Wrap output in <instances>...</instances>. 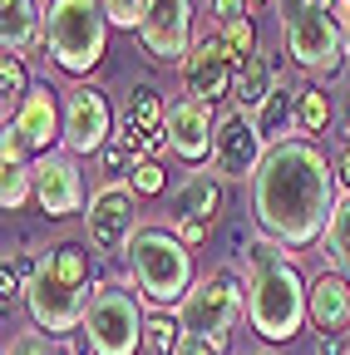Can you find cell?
<instances>
[{
  "instance_id": "cell-1",
  "label": "cell",
  "mask_w": 350,
  "mask_h": 355,
  "mask_svg": "<svg viewBox=\"0 0 350 355\" xmlns=\"http://www.w3.org/2000/svg\"><path fill=\"white\" fill-rule=\"evenodd\" d=\"M335 202V163L311 139L272 144L252 178V217L261 237H277L281 247L321 242Z\"/></svg>"
},
{
  "instance_id": "cell-2",
  "label": "cell",
  "mask_w": 350,
  "mask_h": 355,
  "mask_svg": "<svg viewBox=\"0 0 350 355\" xmlns=\"http://www.w3.org/2000/svg\"><path fill=\"white\" fill-rule=\"evenodd\" d=\"M247 321L252 331L281 345L301 331V321H311V282L296 272V261L277 237H252L247 242Z\"/></svg>"
},
{
  "instance_id": "cell-3",
  "label": "cell",
  "mask_w": 350,
  "mask_h": 355,
  "mask_svg": "<svg viewBox=\"0 0 350 355\" xmlns=\"http://www.w3.org/2000/svg\"><path fill=\"white\" fill-rule=\"evenodd\" d=\"M99 286H94V257L89 247L79 242H55L40 252V266L25 286V306H30V321L35 331H45L50 340L55 336H69L84 326L89 316Z\"/></svg>"
},
{
  "instance_id": "cell-4",
  "label": "cell",
  "mask_w": 350,
  "mask_h": 355,
  "mask_svg": "<svg viewBox=\"0 0 350 355\" xmlns=\"http://www.w3.org/2000/svg\"><path fill=\"white\" fill-rule=\"evenodd\" d=\"M277 25L286 40V55L311 74V79H335L350 60L345 25L321 0H277Z\"/></svg>"
},
{
  "instance_id": "cell-5",
  "label": "cell",
  "mask_w": 350,
  "mask_h": 355,
  "mask_svg": "<svg viewBox=\"0 0 350 355\" xmlns=\"http://www.w3.org/2000/svg\"><path fill=\"white\" fill-rule=\"evenodd\" d=\"M128 272H134V286L148 306L168 311L183 306L193 291V247L168 232V227H139V237L128 242Z\"/></svg>"
},
{
  "instance_id": "cell-6",
  "label": "cell",
  "mask_w": 350,
  "mask_h": 355,
  "mask_svg": "<svg viewBox=\"0 0 350 355\" xmlns=\"http://www.w3.org/2000/svg\"><path fill=\"white\" fill-rule=\"evenodd\" d=\"M45 50L64 74L99 69V60L109 50L104 0H50L45 6Z\"/></svg>"
},
{
  "instance_id": "cell-7",
  "label": "cell",
  "mask_w": 350,
  "mask_h": 355,
  "mask_svg": "<svg viewBox=\"0 0 350 355\" xmlns=\"http://www.w3.org/2000/svg\"><path fill=\"white\" fill-rule=\"evenodd\" d=\"M143 326H148V316L139 311V296L123 282H104L94 306H89V316L79 326V336L94 355H139L143 350Z\"/></svg>"
},
{
  "instance_id": "cell-8",
  "label": "cell",
  "mask_w": 350,
  "mask_h": 355,
  "mask_svg": "<svg viewBox=\"0 0 350 355\" xmlns=\"http://www.w3.org/2000/svg\"><path fill=\"white\" fill-rule=\"evenodd\" d=\"M242 316H247V286L237 282V272H227V266L198 277L193 291H188V301L178 306L183 331L202 336V340H227Z\"/></svg>"
},
{
  "instance_id": "cell-9",
  "label": "cell",
  "mask_w": 350,
  "mask_h": 355,
  "mask_svg": "<svg viewBox=\"0 0 350 355\" xmlns=\"http://www.w3.org/2000/svg\"><path fill=\"white\" fill-rule=\"evenodd\" d=\"M64 139V114L50 84H35L30 99L6 119V133H0V163H35L55 153V144Z\"/></svg>"
},
{
  "instance_id": "cell-10",
  "label": "cell",
  "mask_w": 350,
  "mask_h": 355,
  "mask_svg": "<svg viewBox=\"0 0 350 355\" xmlns=\"http://www.w3.org/2000/svg\"><path fill=\"white\" fill-rule=\"evenodd\" d=\"M84 232H89L94 252H128V242L139 237V193L123 178H109L104 188L89 193V207H84Z\"/></svg>"
},
{
  "instance_id": "cell-11",
  "label": "cell",
  "mask_w": 350,
  "mask_h": 355,
  "mask_svg": "<svg viewBox=\"0 0 350 355\" xmlns=\"http://www.w3.org/2000/svg\"><path fill=\"white\" fill-rule=\"evenodd\" d=\"M267 139H261V128L252 114L242 109H227V114H217V144H212V173L222 178V183H252L261 158H267Z\"/></svg>"
},
{
  "instance_id": "cell-12",
  "label": "cell",
  "mask_w": 350,
  "mask_h": 355,
  "mask_svg": "<svg viewBox=\"0 0 350 355\" xmlns=\"http://www.w3.org/2000/svg\"><path fill=\"white\" fill-rule=\"evenodd\" d=\"M114 139V109L104 99L99 84H74L64 94V153L84 158V153H104Z\"/></svg>"
},
{
  "instance_id": "cell-13",
  "label": "cell",
  "mask_w": 350,
  "mask_h": 355,
  "mask_svg": "<svg viewBox=\"0 0 350 355\" xmlns=\"http://www.w3.org/2000/svg\"><path fill=\"white\" fill-rule=\"evenodd\" d=\"M193 0H153V15L139 30V44L153 64H178L193 55Z\"/></svg>"
},
{
  "instance_id": "cell-14",
  "label": "cell",
  "mask_w": 350,
  "mask_h": 355,
  "mask_svg": "<svg viewBox=\"0 0 350 355\" xmlns=\"http://www.w3.org/2000/svg\"><path fill=\"white\" fill-rule=\"evenodd\" d=\"M232 79H237V64L227 55L222 30L198 35L193 40V55L183 60V94L188 99H202V104H217L222 94L232 99Z\"/></svg>"
},
{
  "instance_id": "cell-15",
  "label": "cell",
  "mask_w": 350,
  "mask_h": 355,
  "mask_svg": "<svg viewBox=\"0 0 350 355\" xmlns=\"http://www.w3.org/2000/svg\"><path fill=\"white\" fill-rule=\"evenodd\" d=\"M163 133H168V153L173 158H183V163H212V144H217V109L212 104H202V99H178L168 109V123H163Z\"/></svg>"
},
{
  "instance_id": "cell-16",
  "label": "cell",
  "mask_w": 350,
  "mask_h": 355,
  "mask_svg": "<svg viewBox=\"0 0 350 355\" xmlns=\"http://www.w3.org/2000/svg\"><path fill=\"white\" fill-rule=\"evenodd\" d=\"M35 202H40L45 217H74V212L89 207L84 202V178H79L69 153L35 158Z\"/></svg>"
},
{
  "instance_id": "cell-17",
  "label": "cell",
  "mask_w": 350,
  "mask_h": 355,
  "mask_svg": "<svg viewBox=\"0 0 350 355\" xmlns=\"http://www.w3.org/2000/svg\"><path fill=\"white\" fill-rule=\"evenodd\" d=\"M0 44L6 55H35L45 44V6L40 0H0Z\"/></svg>"
},
{
  "instance_id": "cell-18",
  "label": "cell",
  "mask_w": 350,
  "mask_h": 355,
  "mask_svg": "<svg viewBox=\"0 0 350 355\" xmlns=\"http://www.w3.org/2000/svg\"><path fill=\"white\" fill-rule=\"evenodd\" d=\"M277 84H286V74H281V64H277V55L272 50H261V55H252L242 69H237V79H232V109H242V114H261V104L272 99V89Z\"/></svg>"
},
{
  "instance_id": "cell-19",
  "label": "cell",
  "mask_w": 350,
  "mask_h": 355,
  "mask_svg": "<svg viewBox=\"0 0 350 355\" xmlns=\"http://www.w3.org/2000/svg\"><path fill=\"white\" fill-rule=\"evenodd\" d=\"M311 326L321 336H345L350 331V282L340 272H321L311 282Z\"/></svg>"
},
{
  "instance_id": "cell-20",
  "label": "cell",
  "mask_w": 350,
  "mask_h": 355,
  "mask_svg": "<svg viewBox=\"0 0 350 355\" xmlns=\"http://www.w3.org/2000/svg\"><path fill=\"white\" fill-rule=\"evenodd\" d=\"M217 212H222V178H217L212 168H198L188 183H183V193H178V217L207 222V227H212Z\"/></svg>"
},
{
  "instance_id": "cell-21",
  "label": "cell",
  "mask_w": 350,
  "mask_h": 355,
  "mask_svg": "<svg viewBox=\"0 0 350 355\" xmlns=\"http://www.w3.org/2000/svg\"><path fill=\"white\" fill-rule=\"evenodd\" d=\"M296 99H301V89H296V84H277V89H272V99L261 104L256 128H261V139H267V144H286V139H296Z\"/></svg>"
},
{
  "instance_id": "cell-22",
  "label": "cell",
  "mask_w": 350,
  "mask_h": 355,
  "mask_svg": "<svg viewBox=\"0 0 350 355\" xmlns=\"http://www.w3.org/2000/svg\"><path fill=\"white\" fill-rule=\"evenodd\" d=\"M326 261H331V272H340V277H350V193H340V202H335V212H331V222H326Z\"/></svg>"
},
{
  "instance_id": "cell-23",
  "label": "cell",
  "mask_w": 350,
  "mask_h": 355,
  "mask_svg": "<svg viewBox=\"0 0 350 355\" xmlns=\"http://www.w3.org/2000/svg\"><path fill=\"white\" fill-rule=\"evenodd\" d=\"M123 119L139 128V139L143 133H163V123H168V104H163V94L153 84H139L134 89V99H128V109H123Z\"/></svg>"
},
{
  "instance_id": "cell-24",
  "label": "cell",
  "mask_w": 350,
  "mask_h": 355,
  "mask_svg": "<svg viewBox=\"0 0 350 355\" xmlns=\"http://www.w3.org/2000/svg\"><path fill=\"white\" fill-rule=\"evenodd\" d=\"M326 128H331V94L306 84L296 99V139H311V133H326Z\"/></svg>"
},
{
  "instance_id": "cell-25",
  "label": "cell",
  "mask_w": 350,
  "mask_h": 355,
  "mask_svg": "<svg viewBox=\"0 0 350 355\" xmlns=\"http://www.w3.org/2000/svg\"><path fill=\"white\" fill-rule=\"evenodd\" d=\"M35 198V163H6L0 168V207L6 212H20L25 202Z\"/></svg>"
},
{
  "instance_id": "cell-26",
  "label": "cell",
  "mask_w": 350,
  "mask_h": 355,
  "mask_svg": "<svg viewBox=\"0 0 350 355\" xmlns=\"http://www.w3.org/2000/svg\"><path fill=\"white\" fill-rule=\"evenodd\" d=\"M30 74H25V60L20 55H6V60H0V99H6V119L30 99Z\"/></svg>"
},
{
  "instance_id": "cell-27",
  "label": "cell",
  "mask_w": 350,
  "mask_h": 355,
  "mask_svg": "<svg viewBox=\"0 0 350 355\" xmlns=\"http://www.w3.org/2000/svg\"><path fill=\"white\" fill-rule=\"evenodd\" d=\"M183 340H188V331H183L178 316H148V326H143V345H148L153 355H178Z\"/></svg>"
},
{
  "instance_id": "cell-28",
  "label": "cell",
  "mask_w": 350,
  "mask_h": 355,
  "mask_svg": "<svg viewBox=\"0 0 350 355\" xmlns=\"http://www.w3.org/2000/svg\"><path fill=\"white\" fill-rule=\"evenodd\" d=\"M104 15L119 30H143V20L153 15V0H104Z\"/></svg>"
},
{
  "instance_id": "cell-29",
  "label": "cell",
  "mask_w": 350,
  "mask_h": 355,
  "mask_svg": "<svg viewBox=\"0 0 350 355\" xmlns=\"http://www.w3.org/2000/svg\"><path fill=\"white\" fill-rule=\"evenodd\" d=\"M222 40H227V55H232V64H237V69H242L252 55H261V50H256V25H252V20L222 25Z\"/></svg>"
},
{
  "instance_id": "cell-30",
  "label": "cell",
  "mask_w": 350,
  "mask_h": 355,
  "mask_svg": "<svg viewBox=\"0 0 350 355\" xmlns=\"http://www.w3.org/2000/svg\"><path fill=\"white\" fill-rule=\"evenodd\" d=\"M128 183H134V193H139V198H158V193H163V183H168V173H163V163H158V158H139V163H134V173H128Z\"/></svg>"
},
{
  "instance_id": "cell-31",
  "label": "cell",
  "mask_w": 350,
  "mask_h": 355,
  "mask_svg": "<svg viewBox=\"0 0 350 355\" xmlns=\"http://www.w3.org/2000/svg\"><path fill=\"white\" fill-rule=\"evenodd\" d=\"M6 355H55V340L45 331H20V336H10Z\"/></svg>"
},
{
  "instance_id": "cell-32",
  "label": "cell",
  "mask_w": 350,
  "mask_h": 355,
  "mask_svg": "<svg viewBox=\"0 0 350 355\" xmlns=\"http://www.w3.org/2000/svg\"><path fill=\"white\" fill-rule=\"evenodd\" d=\"M247 10H252L247 0H212V15H217V30H222V25H237V20H252Z\"/></svg>"
},
{
  "instance_id": "cell-33",
  "label": "cell",
  "mask_w": 350,
  "mask_h": 355,
  "mask_svg": "<svg viewBox=\"0 0 350 355\" xmlns=\"http://www.w3.org/2000/svg\"><path fill=\"white\" fill-rule=\"evenodd\" d=\"M173 232H178L188 247H198V242L207 237V222H188V217H178V222H173Z\"/></svg>"
},
{
  "instance_id": "cell-34",
  "label": "cell",
  "mask_w": 350,
  "mask_h": 355,
  "mask_svg": "<svg viewBox=\"0 0 350 355\" xmlns=\"http://www.w3.org/2000/svg\"><path fill=\"white\" fill-rule=\"evenodd\" d=\"M335 178H340V183H345V193H350V128H345L340 153H335Z\"/></svg>"
},
{
  "instance_id": "cell-35",
  "label": "cell",
  "mask_w": 350,
  "mask_h": 355,
  "mask_svg": "<svg viewBox=\"0 0 350 355\" xmlns=\"http://www.w3.org/2000/svg\"><path fill=\"white\" fill-rule=\"evenodd\" d=\"M316 355H345V350H340V336H321V340H316Z\"/></svg>"
},
{
  "instance_id": "cell-36",
  "label": "cell",
  "mask_w": 350,
  "mask_h": 355,
  "mask_svg": "<svg viewBox=\"0 0 350 355\" xmlns=\"http://www.w3.org/2000/svg\"><path fill=\"white\" fill-rule=\"evenodd\" d=\"M335 15H340V25H345V44H350V0H340Z\"/></svg>"
},
{
  "instance_id": "cell-37",
  "label": "cell",
  "mask_w": 350,
  "mask_h": 355,
  "mask_svg": "<svg viewBox=\"0 0 350 355\" xmlns=\"http://www.w3.org/2000/svg\"><path fill=\"white\" fill-rule=\"evenodd\" d=\"M321 6H331V10H335V6H340V0H321Z\"/></svg>"
},
{
  "instance_id": "cell-38",
  "label": "cell",
  "mask_w": 350,
  "mask_h": 355,
  "mask_svg": "<svg viewBox=\"0 0 350 355\" xmlns=\"http://www.w3.org/2000/svg\"><path fill=\"white\" fill-rule=\"evenodd\" d=\"M252 355H277V350H252Z\"/></svg>"
},
{
  "instance_id": "cell-39",
  "label": "cell",
  "mask_w": 350,
  "mask_h": 355,
  "mask_svg": "<svg viewBox=\"0 0 350 355\" xmlns=\"http://www.w3.org/2000/svg\"><path fill=\"white\" fill-rule=\"evenodd\" d=\"M247 6H261V0H247Z\"/></svg>"
}]
</instances>
